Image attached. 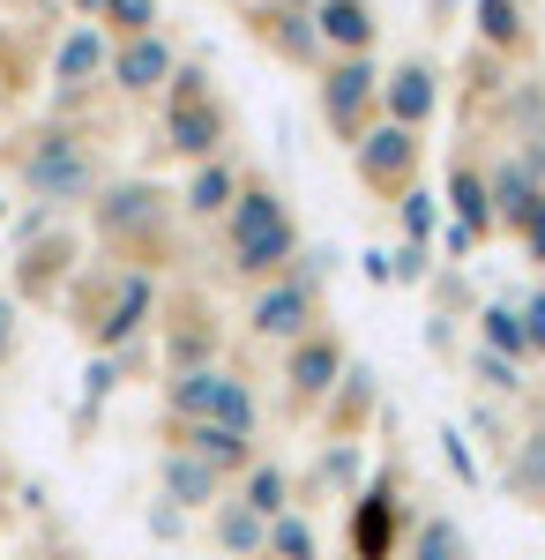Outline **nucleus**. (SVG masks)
I'll return each instance as SVG.
<instances>
[{
  "instance_id": "nucleus-1",
  "label": "nucleus",
  "mask_w": 545,
  "mask_h": 560,
  "mask_svg": "<svg viewBox=\"0 0 545 560\" xmlns=\"http://www.w3.org/2000/svg\"><path fill=\"white\" fill-rule=\"evenodd\" d=\"M224 255L247 284H269V277H292L299 261V224L285 210V195L269 179H240V202L224 210Z\"/></svg>"
},
{
  "instance_id": "nucleus-2",
  "label": "nucleus",
  "mask_w": 545,
  "mask_h": 560,
  "mask_svg": "<svg viewBox=\"0 0 545 560\" xmlns=\"http://www.w3.org/2000/svg\"><path fill=\"white\" fill-rule=\"evenodd\" d=\"M15 173H23V187H31V202L38 210H76V202H90L97 195V150H90L83 135H68V128H38V135H23V150H15Z\"/></svg>"
},
{
  "instance_id": "nucleus-3",
  "label": "nucleus",
  "mask_w": 545,
  "mask_h": 560,
  "mask_svg": "<svg viewBox=\"0 0 545 560\" xmlns=\"http://www.w3.org/2000/svg\"><path fill=\"white\" fill-rule=\"evenodd\" d=\"M165 142L179 165H210L224 158V142H232V113H224V97L202 68H179L165 83Z\"/></svg>"
},
{
  "instance_id": "nucleus-4",
  "label": "nucleus",
  "mask_w": 545,
  "mask_h": 560,
  "mask_svg": "<svg viewBox=\"0 0 545 560\" xmlns=\"http://www.w3.org/2000/svg\"><path fill=\"white\" fill-rule=\"evenodd\" d=\"M165 411L179 427H224V433H247L262 427V404L254 388L232 374V366H187V374H165Z\"/></svg>"
},
{
  "instance_id": "nucleus-5",
  "label": "nucleus",
  "mask_w": 545,
  "mask_h": 560,
  "mask_svg": "<svg viewBox=\"0 0 545 560\" xmlns=\"http://www.w3.org/2000/svg\"><path fill=\"white\" fill-rule=\"evenodd\" d=\"M322 120L344 150H359L367 128L381 120V68L374 52H351V60H329L322 68Z\"/></svg>"
},
{
  "instance_id": "nucleus-6",
  "label": "nucleus",
  "mask_w": 545,
  "mask_h": 560,
  "mask_svg": "<svg viewBox=\"0 0 545 560\" xmlns=\"http://www.w3.org/2000/svg\"><path fill=\"white\" fill-rule=\"evenodd\" d=\"M314 322H322V284H314L306 269L269 277V284L247 300V337H262V345H299Z\"/></svg>"
},
{
  "instance_id": "nucleus-7",
  "label": "nucleus",
  "mask_w": 545,
  "mask_h": 560,
  "mask_svg": "<svg viewBox=\"0 0 545 560\" xmlns=\"http://www.w3.org/2000/svg\"><path fill=\"white\" fill-rule=\"evenodd\" d=\"M351 173H359V187H367V195H381V202L411 195V187H419V135L396 128V120H374V128H367V142L351 150Z\"/></svg>"
},
{
  "instance_id": "nucleus-8",
  "label": "nucleus",
  "mask_w": 545,
  "mask_h": 560,
  "mask_svg": "<svg viewBox=\"0 0 545 560\" xmlns=\"http://www.w3.org/2000/svg\"><path fill=\"white\" fill-rule=\"evenodd\" d=\"M247 31H254V45L277 52L285 68H314V60H322L314 0H247Z\"/></svg>"
},
{
  "instance_id": "nucleus-9",
  "label": "nucleus",
  "mask_w": 545,
  "mask_h": 560,
  "mask_svg": "<svg viewBox=\"0 0 545 560\" xmlns=\"http://www.w3.org/2000/svg\"><path fill=\"white\" fill-rule=\"evenodd\" d=\"M150 314H158V284H150L142 269H120V277H113V300L90 314V345L127 359V345L150 329Z\"/></svg>"
},
{
  "instance_id": "nucleus-10",
  "label": "nucleus",
  "mask_w": 545,
  "mask_h": 560,
  "mask_svg": "<svg viewBox=\"0 0 545 560\" xmlns=\"http://www.w3.org/2000/svg\"><path fill=\"white\" fill-rule=\"evenodd\" d=\"M344 345H336L329 329H306L292 345V359H285V396H292V411H322L329 404V388L344 382Z\"/></svg>"
},
{
  "instance_id": "nucleus-11",
  "label": "nucleus",
  "mask_w": 545,
  "mask_h": 560,
  "mask_svg": "<svg viewBox=\"0 0 545 560\" xmlns=\"http://www.w3.org/2000/svg\"><path fill=\"white\" fill-rule=\"evenodd\" d=\"M172 75H179V52H172L165 31H142V38H113V68H105V83L120 90V97H158Z\"/></svg>"
},
{
  "instance_id": "nucleus-12",
  "label": "nucleus",
  "mask_w": 545,
  "mask_h": 560,
  "mask_svg": "<svg viewBox=\"0 0 545 560\" xmlns=\"http://www.w3.org/2000/svg\"><path fill=\"white\" fill-rule=\"evenodd\" d=\"M396 523H404L396 471H381L374 486L351 501V560H396Z\"/></svg>"
},
{
  "instance_id": "nucleus-13",
  "label": "nucleus",
  "mask_w": 545,
  "mask_h": 560,
  "mask_svg": "<svg viewBox=\"0 0 545 560\" xmlns=\"http://www.w3.org/2000/svg\"><path fill=\"white\" fill-rule=\"evenodd\" d=\"M433 113H441V68L433 60H404L396 75H381V120L419 135Z\"/></svg>"
},
{
  "instance_id": "nucleus-14",
  "label": "nucleus",
  "mask_w": 545,
  "mask_h": 560,
  "mask_svg": "<svg viewBox=\"0 0 545 560\" xmlns=\"http://www.w3.org/2000/svg\"><path fill=\"white\" fill-rule=\"evenodd\" d=\"M224 486H232V478L210 471V464H202V456H187V448H165V456H158V501L187 509V516H195V509H217V501H224Z\"/></svg>"
},
{
  "instance_id": "nucleus-15",
  "label": "nucleus",
  "mask_w": 545,
  "mask_h": 560,
  "mask_svg": "<svg viewBox=\"0 0 545 560\" xmlns=\"http://www.w3.org/2000/svg\"><path fill=\"white\" fill-rule=\"evenodd\" d=\"M172 217H179V202L158 195V187H113V195L97 202V232H105V240H127V232H172Z\"/></svg>"
},
{
  "instance_id": "nucleus-16",
  "label": "nucleus",
  "mask_w": 545,
  "mask_h": 560,
  "mask_svg": "<svg viewBox=\"0 0 545 560\" xmlns=\"http://www.w3.org/2000/svg\"><path fill=\"white\" fill-rule=\"evenodd\" d=\"M105 68H113V38L97 31V23H76L68 38H60V52H53V83L68 90H90V83H105Z\"/></svg>"
},
{
  "instance_id": "nucleus-17",
  "label": "nucleus",
  "mask_w": 545,
  "mask_h": 560,
  "mask_svg": "<svg viewBox=\"0 0 545 560\" xmlns=\"http://www.w3.org/2000/svg\"><path fill=\"white\" fill-rule=\"evenodd\" d=\"M314 31H322V45H336V60H351V52H374L381 15L374 0H314Z\"/></svg>"
},
{
  "instance_id": "nucleus-18",
  "label": "nucleus",
  "mask_w": 545,
  "mask_h": 560,
  "mask_svg": "<svg viewBox=\"0 0 545 560\" xmlns=\"http://www.w3.org/2000/svg\"><path fill=\"white\" fill-rule=\"evenodd\" d=\"M471 31L486 52L515 60V52H531V8L523 0H471Z\"/></svg>"
},
{
  "instance_id": "nucleus-19",
  "label": "nucleus",
  "mask_w": 545,
  "mask_h": 560,
  "mask_svg": "<svg viewBox=\"0 0 545 560\" xmlns=\"http://www.w3.org/2000/svg\"><path fill=\"white\" fill-rule=\"evenodd\" d=\"M240 165L232 158H210V165H187V195H179V210L187 217H224L232 202H240Z\"/></svg>"
},
{
  "instance_id": "nucleus-20",
  "label": "nucleus",
  "mask_w": 545,
  "mask_h": 560,
  "mask_svg": "<svg viewBox=\"0 0 545 560\" xmlns=\"http://www.w3.org/2000/svg\"><path fill=\"white\" fill-rule=\"evenodd\" d=\"M367 411H374V366H344V382H336L329 404H322L329 441H351V433L367 427Z\"/></svg>"
},
{
  "instance_id": "nucleus-21",
  "label": "nucleus",
  "mask_w": 545,
  "mask_h": 560,
  "mask_svg": "<svg viewBox=\"0 0 545 560\" xmlns=\"http://www.w3.org/2000/svg\"><path fill=\"white\" fill-rule=\"evenodd\" d=\"M449 202H456V224L471 232V240L501 232V217H494V187H486V173H478L471 158H456V165H449Z\"/></svg>"
},
{
  "instance_id": "nucleus-22",
  "label": "nucleus",
  "mask_w": 545,
  "mask_h": 560,
  "mask_svg": "<svg viewBox=\"0 0 545 560\" xmlns=\"http://www.w3.org/2000/svg\"><path fill=\"white\" fill-rule=\"evenodd\" d=\"M172 448H187V456H202L210 471H224V478H240L254 464V441L247 433H224V427H179V441Z\"/></svg>"
},
{
  "instance_id": "nucleus-23",
  "label": "nucleus",
  "mask_w": 545,
  "mask_h": 560,
  "mask_svg": "<svg viewBox=\"0 0 545 560\" xmlns=\"http://www.w3.org/2000/svg\"><path fill=\"white\" fill-rule=\"evenodd\" d=\"M217 553L224 560H262L269 553V516H254L247 501H217Z\"/></svg>"
},
{
  "instance_id": "nucleus-24",
  "label": "nucleus",
  "mask_w": 545,
  "mask_h": 560,
  "mask_svg": "<svg viewBox=\"0 0 545 560\" xmlns=\"http://www.w3.org/2000/svg\"><path fill=\"white\" fill-rule=\"evenodd\" d=\"M240 501H247L254 516H285V509H292V478H285V464H262V456H254L247 471H240Z\"/></svg>"
},
{
  "instance_id": "nucleus-25",
  "label": "nucleus",
  "mask_w": 545,
  "mask_h": 560,
  "mask_svg": "<svg viewBox=\"0 0 545 560\" xmlns=\"http://www.w3.org/2000/svg\"><path fill=\"white\" fill-rule=\"evenodd\" d=\"M501 486L515 493V501H531V509H545V427L515 441V464L501 471Z\"/></svg>"
},
{
  "instance_id": "nucleus-26",
  "label": "nucleus",
  "mask_w": 545,
  "mask_h": 560,
  "mask_svg": "<svg viewBox=\"0 0 545 560\" xmlns=\"http://www.w3.org/2000/svg\"><path fill=\"white\" fill-rule=\"evenodd\" d=\"M262 560H322V538H314V523L299 516V509H285V516L269 523V553Z\"/></svg>"
},
{
  "instance_id": "nucleus-27",
  "label": "nucleus",
  "mask_w": 545,
  "mask_h": 560,
  "mask_svg": "<svg viewBox=\"0 0 545 560\" xmlns=\"http://www.w3.org/2000/svg\"><path fill=\"white\" fill-rule=\"evenodd\" d=\"M478 345L501 351V359H531V345H523V314H515V306H478Z\"/></svg>"
},
{
  "instance_id": "nucleus-28",
  "label": "nucleus",
  "mask_w": 545,
  "mask_h": 560,
  "mask_svg": "<svg viewBox=\"0 0 545 560\" xmlns=\"http://www.w3.org/2000/svg\"><path fill=\"white\" fill-rule=\"evenodd\" d=\"M411 560H471V546H463V530L449 516H426L411 530Z\"/></svg>"
},
{
  "instance_id": "nucleus-29",
  "label": "nucleus",
  "mask_w": 545,
  "mask_h": 560,
  "mask_svg": "<svg viewBox=\"0 0 545 560\" xmlns=\"http://www.w3.org/2000/svg\"><path fill=\"white\" fill-rule=\"evenodd\" d=\"M396 224H404V240H419V247H433V232H441V195H426V187H411V195H396Z\"/></svg>"
},
{
  "instance_id": "nucleus-30",
  "label": "nucleus",
  "mask_w": 545,
  "mask_h": 560,
  "mask_svg": "<svg viewBox=\"0 0 545 560\" xmlns=\"http://www.w3.org/2000/svg\"><path fill=\"white\" fill-rule=\"evenodd\" d=\"M471 374H478V388L486 396H523V374H515V359H501V351H471Z\"/></svg>"
},
{
  "instance_id": "nucleus-31",
  "label": "nucleus",
  "mask_w": 545,
  "mask_h": 560,
  "mask_svg": "<svg viewBox=\"0 0 545 560\" xmlns=\"http://www.w3.org/2000/svg\"><path fill=\"white\" fill-rule=\"evenodd\" d=\"M105 23L120 38H142V31H158V0H105Z\"/></svg>"
},
{
  "instance_id": "nucleus-32",
  "label": "nucleus",
  "mask_w": 545,
  "mask_h": 560,
  "mask_svg": "<svg viewBox=\"0 0 545 560\" xmlns=\"http://www.w3.org/2000/svg\"><path fill=\"white\" fill-rule=\"evenodd\" d=\"M389 277H396V284H426V277H433V247H419V240H404V247L389 255Z\"/></svg>"
},
{
  "instance_id": "nucleus-33",
  "label": "nucleus",
  "mask_w": 545,
  "mask_h": 560,
  "mask_svg": "<svg viewBox=\"0 0 545 560\" xmlns=\"http://www.w3.org/2000/svg\"><path fill=\"white\" fill-rule=\"evenodd\" d=\"M441 456H449V471H456V486H486V464L471 456V441H463L456 427L441 433Z\"/></svg>"
},
{
  "instance_id": "nucleus-34",
  "label": "nucleus",
  "mask_w": 545,
  "mask_h": 560,
  "mask_svg": "<svg viewBox=\"0 0 545 560\" xmlns=\"http://www.w3.org/2000/svg\"><path fill=\"white\" fill-rule=\"evenodd\" d=\"M515 240H523V255H531V261H545V195L515 217Z\"/></svg>"
},
{
  "instance_id": "nucleus-35",
  "label": "nucleus",
  "mask_w": 545,
  "mask_h": 560,
  "mask_svg": "<svg viewBox=\"0 0 545 560\" xmlns=\"http://www.w3.org/2000/svg\"><path fill=\"white\" fill-rule=\"evenodd\" d=\"M515 314H523V345H531V359H545V292H531Z\"/></svg>"
},
{
  "instance_id": "nucleus-36",
  "label": "nucleus",
  "mask_w": 545,
  "mask_h": 560,
  "mask_svg": "<svg viewBox=\"0 0 545 560\" xmlns=\"http://www.w3.org/2000/svg\"><path fill=\"white\" fill-rule=\"evenodd\" d=\"M150 538H158V546H172V538H187V509H172V501H158V509H150Z\"/></svg>"
},
{
  "instance_id": "nucleus-37",
  "label": "nucleus",
  "mask_w": 545,
  "mask_h": 560,
  "mask_svg": "<svg viewBox=\"0 0 545 560\" xmlns=\"http://www.w3.org/2000/svg\"><path fill=\"white\" fill-rule=\"evenodd\" d=\"M8 359H15V300L0 292V366H8Z\"/></svg>"
},
{
  "instance_id": "nucleus-38",
  "label": "nucleus",
  "mask_w": 545,
  "mask_h": 560,
  "mask_svg": "<svg viewBox=\"0 0 545 560\" xmlns=\"http://www.w3.org/2000/svg\"><path fill=\"white\" fill-rule=\"evenodd\" d=\"M76 8V23H105V0H68Z\"/></svg>"
},
{
  "instance_id": "nucleus-39",
  "label": "nucleus",
  "mask_w": 545,
  "mask_h": 560,
  "mask_svg": "<svg viewBox=\"0 0 545 560\" xmlns=\"http://www.w3.org/2000/svg\"><path fill=\"white\" fill-rule=\"evenodd\" d=\"M426 8H433V15H449V8H456V0H426Z\"/></svg>"
},
{
  "instance_id": "nucleus-40",
  "label": "nucleus",
  "mask_w": 545,
  "mask_h": 560,
  "mask_svg": "<svg viewBox=\"0 0 545 560\" xmlns=\"http://www.w3.org/2000/svg\"><path fill=\"white\" fill-rule=\"evenodd\" d=\"M8 90H15V83H8V60H0V97H8Z\"/></svg>"
},
{
  "instance_id": "nucleus-41",
  "label": "nucleus",
  "mask_w": 545,
  "mask_h": 560,
  "mask_svg": "<svg viewBox=\"0 0 545 560\" xmlns=\"http://www.w3.org/2000/svg\"><path fill=\"white\" fill-rule=\"evenodd\" d=\"M0 224H8V202H0Z\"/></svg>"
},
{
  "instance_id": "nucleus-42",
  "label": "nucleus",
  "mask_w": 545,
  "mask_h": 560,
  "mask_svg": "<svg viewBox=\"0 0 545 560\" xmlns=\"http://www.w3.org/2000/svg\"><path fill=\"white\" fill-rule=\"evenodd\" d=\"M523 8H531V0H523Z\"/></svg>"
}]
</instances>
